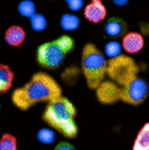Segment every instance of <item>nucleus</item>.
Returning <instances> with one entry per match:
<instances>
[{
	"label": "nucleus",
	"mask_w": 149,
	"mask_h": 150,
	"mask_svg": "<svg viewBox=\"0 0 149 150\" xmlns=\"http://www.w3.org/2000/svg\"><path fill=\"white\" fill-rule=\"evenodd\" d=\"M59 83L45 72H37L31 77L24 86L13 91L11 101L19 110H29L32 105L38 102H50L53 99L59 98L61 94Z\"/></svg>",
	"instance_id": "obj_1"
},
{
	"label": "nucleus",
	"mask_w": 149,
	"mask_h": 150,
	"mask_svg": "<svg viewBox=\"0 0 149 150\" xmlns=\"http://www.w3.org/2000/svg\"><path fill=\"white\" fill-rule=\"evenodd\" d=\"M76 105L67 98L53 99L47 102V107L43 110V121L55 131H59L64 137L74 139L79 133V126L76 123Z\"/></svg>",
	"instance_id": "obj_2"
},
{
	"label": "nucleus",
	"mask_w": 149,
	"mask_h": 150,
	"mask_svg": "<svg viewBox=\"0 0 149 150\" xmlns=\"http://www.w3.org/2000/svg\"><path fill=\"white\" fill-rule=\"evenodd\" d=\"M82 72L90 90H96L108 75V59L104 51L93 43H87L82 50Z\"/></svg>",
	"instance_id": "obj_3"
},
{
	"label": "nucleus",
	"mask_w": 149,
	"mask_h": 150,
	"mask_svg": "<svg viewBox=\"0 0 149 150\" xmlns=\"http://www.w3.org/2000/svg\"><path fill=\"white\" fill-rule=\"evenodd\" d=\"M74 50V38L71 35H61L51 42L42 43L37 48V62L43 69H58L63 61Z\"/></svg>",
	"instance_id": "obj_4"
},
{
	"label": "nucleus",
	"mask_w": 149,
	"mask_h": 150,
	"mask_svg": "<svg viewBox=\"0 0 149 150\" xmlns=\"http://www.w3.org/2000/svg\"><path fill=\"white\" fill-rule=\"evenodd\" d=\"M138 72L140 67L132 56L120 54L117 58L108 59V77L120 86H125L127 83L135 80L138 77Z\"/></svg>",
	"instance_id": "obj_5"
},
{
	"label": "nucleus",
	"mask_w": 149,
	"mask_h": 150,
	"mask_svg": "<svg viewBox=\"0 0 149 150\" xmlns=\"http://www.w3.org/2000/svg\"><path fill=\"white\" fill-rule=\"evenodd\" d=\"M148 94H149V85L146 83V80L136 77L130 83H127L125 86H120L119 101L130 105H140L146 101Z\"/></svg>",
	"instance_id": "obj_6"
},
{
	"label": "nucleus",
	"mask_w": 149,
	"mask_h": 150,
	"mask_svg": "<svg viewBox=\"0 0 149 150\" xmlns=\"http://www.w3.org/2000/svg\"><path fill=\"white\" fill-rule=\"evenodd\" d=\"M95 91H96V99L101 104H114L119 101L120 85L112 80H104Z\"/></svg>",
	"instance_id": "obj_7"
},
{
	"label": "nucleus",
	"mask_w": 149,
	"mask_h": 150,
	"mask_svg": "<svg viewBox=\"0 0 149 150\" xmlns=\"http://www.w3.org/2000/svg\"><path fill=\"white\" fill-rule=\"evenodd\" d=\"M83 16L93 24L103 23L108 16V8L103 3V0H90V3H87L83 8Z\"/></svg>",
	"instance_id": "obj_8"
},
{
	"label": "nucleus",
	"mask_w": 149,
	"mask_h": 150,
	"mask_svg": "<svg viewBox=\"0 0 149 150\" xmlns=\"http://www.w3.org/2000/svg\"><path fill=\"white\" fill-rule=\"evenodd\" d=\"M122 46L123 51L128 53V54L140 53L144 46V37L140 32H127L122 38Z\"/></svg>",
	"instance_id": "obj_9"
},
{
	"label": "nucleus",
	"mask_w": 149,
	"mask_h": 150,
	"mask_svg": "<svg viewBox=\"0 0 149 150\" xmlns=\"http://www.w3.org/2000/svg\"><path fill=\"white\" fill-rule=\"evenodd\" d=\"M3 38H5L6 45L10 46H21L24 43V40H26V30L21 26H18V24H13V26H10L5 30Z\"/></svg>",
	"instance_id": "obj_10"
},
{
	"label": "nucleus",
	"mask_w": 149,
	"mask_h": 150,
	"mask_svg": "<svg viewBox=\"0 0 149 150\" xmlns=\"http://www.w3.org/2000/svg\"><path fill=\"white\" fill-rule=\"evenodd\" d=\"M104 34L112 37V38L125 35L127 34V23L122 18H109L106 21V26H104Z\"/></svg>",
	"instance_id": "obj_11"
},
{
	"label": "nucleus",
	"mask_w": 149,
	"mask_h": 150,
	"mask_svg": "<svg viewBox=\"0 0 149 150\" xmlns=\"http://www.w3.org/2000/svg\"><path fill=\"white\" fill-rule=\"evenodd\" d=\"M15 81V74L10 69V66L0 62V94L10 91V88L13 86Z\"/></svg>",
	"instance_id": "obj_12"
},
{
	"label": "nucleus",
	"mask_w": 149,
	"mask_h": 150,
	"mask_svg": "<svg viewBox=\"0 0 149 150\" xmlns=\"http://www.w3.org/2000/svg\"><path fill=\"white\" fill-rule=\"evenodd\" d=\"M133 150H149V121L140 128L133 142Z\"/></svg>",
	"instance_id": "obj_13"
},
{
	"label": "nucleus",
	"mask_w": 149,
	"mask_h": 150,
	"mask_svg": "<svg viewBox=\"0 0 149 150\" xmlns=\"http://www.w3.org/2000/svg\"><path fill=\"white\" fill-rule=\"evenodd\" d=\"M59 24H61V27L66 32H72V30H76L77 27H79L80 21H79V18H77L76 15H72V13H66V15L61 16Z\"/></svg>",
	"instance_id": "obj_14"
},
{
	"label": "nucleus",
	"mask_w": 149,
	"mask_h": 150,
	"mask_svg": "<svg viewBox=\"0 0 149 150\" xmlns=\"http://www.w3.org/2000/svg\"><path fill=\"white\" fill-rule=\"evenodd\" d=\"M123 51V46H122V42H117V40H111L108 42L104 46V54L108 59H112V58H117L120 56Z\"/></svg>",
	"instance_id": "obj_15"
},
{
	"label": "nucleus",
	"mask_w": 149,
	"mask_h": 150,
	"mask_svg": "<svg viewBox=\"0 0 149 150\" xmlns=\"http://www.w3.org/2000/svg\"><path fill=\"white\" fill-rule=\"evenodd\" d=\"M18 13L24 18H32L35 15V3L32 0H23L18 3Z\"/></svg>",
	"instance_id": "obj_16"
},
{
	"label": "nucleus",
	"mask_w": 149,
	"mask_h": 150,
	"mask_svg": "<svg viewBox=\"0 0 149 150\" xmlns=\"http://www.w3.org/2000/svg\"><path fill=\"white\" fill-rule=\"evenodd\" d=\"M0 150H18V141L13 134H2L0 137Z\"/></svg>",
	"instance_id": "obj_17"
},
{
	"label": "nucleus",
	"mask_w": 149,
	"mask_h": 150,
	"mask_svg": "<svg viewBox=\"0 0 149 150\" xmlns=\"http://www.w3.org/2000/svg\"><path fill=\"white\" fill-rule=\"evenodd\" d=\"M29 21H31V27H32L35 32H42L47 27V19H45V16L40 15V13H35L32 18H29Z\"/></svg>",
	"instance_id": "obj_18"
},
{
	"label": "nucleus",
	"mask_w": 149,
	"mask_h": 150,
	"mask_svg": "<svg viewBox=\"0 0 149 150\" xmlns=\"http://www.w3.org/2000/svg\"><path fill=\"white\" fill-rule=\"evenodd\" d=\"M37 139L42 144H51L55 141V129L53 128H42L37 133Z\"/></svg>",
	"instance_id": "obj_19"
},
{
	"label": "nucleus",
	"mask_w": 149,
	"mask_h": 150,
	"mask_svg": "<svg viewBox=\"0 0 149 150\" xmlns=\"http://www.w3.org/2000/svg\"><path fill=\"white\" fill-rule=\"evenodd\" d=\"M66 2H67V6H69L72 11L80 10V8H82V5H83V0H66Z\"/></svg>",
	"instance_id": "obj_20"
},
{
	"label": "nucleus",
	"mask_w": 149,
	"mask_h": 150,
	"mask_svg": "<svg viewBox=\"0 0 149 150\" xmlns=\"http://www.w3.org/2000/svg\"><path fill=\"white\" fill-rule=\"evenodd\" d=\"M55 150H76V147H74L71 142H59V144H56Z\"/></svg>",
	"instance_id": "obj_21"
},
{
	"label": "nucleus",
	"mask_w": 149,
	"mask_h": 150,
	"mask_svg": "<svg viewBox=\"0 0 149 150\" xmlns=\"http://www.w3.org/2000/svg\"><path fill=\"white\" fill-rule=\"evenodd\" d=\"M112 2H114V5H117V6H123V5L128 3V0H112Z\"/></svg>",
	"instance_id": "obj_22"
},
{
	"label": "nucleus",
	"mask_w": 149,
	"mask_h": 150,
	"mask_svg": "<svg viewBox=\"0 0 149 150\" xmlns=\"http://www.w3.org/2000/svg\"><path fill=\"white\" fill-rule=\"evenodd\" d=\"M0 110H2V104H0Z\"/></svg>",
	"instance_id": "obj_23"
}]
</instances>
